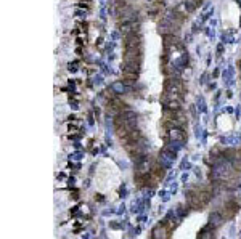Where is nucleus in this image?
<instances>
[{
	"instance_id": "1",
	"label": "nucleus",
	"mask_w": 241,
	"mask_h": 239,
	"mask_svg": "<svg viewBox=\"0 0 241 239\" xmlns=\"http://www.w3.org/2000/svg\"><path fill=\"white\" fill-rule=\"evenodd\" d=\"M166 92H172V93H178V95H183V83L178 80V79H166Z\"/></svg>"
},
{
	"instance_id": "2",
	"label": "nucleus",
	"mask_w": 241,
	"mask_h": 239,
	"mask_svg": "<svg viewBox=\"0 0 241 239\" xmlns=\"http://www.w3.org/2000/svg\"><path fill=\"white\" fill-rule=\"evenodd\" d=\"M167 133H169V138L172 140V141H180V143H182L183 138H185V133H183V130L180 129V127H172V129H169Z\"/></svg>"
},
{
	"instance_id": "3",
	"label": "nucleus",
	"mask_w": 241,
	"mask_h": 239,
	"mask_svg": "<svg viewBox=\"0 0 241 239\" xmlns=\"http://www.w3.org/2000/svg\"><path fill=\"white\" fill-rule=\"evenodd\" d=\"M169 229L170 228H166V225H157L154 228V231H153V237H169Z\"/></svg>"
},
{
	"instance_id": "4",
	"label": "nucleus",
	"mask_w": 241,
	"mask_h": 239,
	"mask_svg": "<svg viewBox=\"0 0 241 239\" xmlns=\"http://www.w3.org/2000/svg\"><path fill=\"white\" fill-rule=\"evenodd\" d=\"M224 215L222 213H212L211 215V223H212V226H219V225H222V222H224Z\"/></svg>"
},
{
	"instance_id": "5",
	"label": "nucleus",
	"mask_w": 241,
	"mask_h": 239,
	"mask_svg": "<svg viewBox=\"0 0 241 239\" xmlns=\"http://www.w3.org/2000/svg\"><path fill=\"white\" fill-rule=\"evenodd\" d=\"M113 90L116 93H120V92H126V82H116L113 85Z\"/></svg>"
},
{
	"instance_id": "6",
	"label": "nucleus",
	"mask_w": 241,
	"mask_h": 239,
	"mask_svg": "<svg viewBox=\"0 0 241 239\" xmlns=\"http://www.w3.org/2000/svg\"><path fill=\"white\" fill-rule=\"evenodd\" d=\"M199 236H201V237H212L214 234H212V233H201Z\"/></svg>"
}]
</instances>
